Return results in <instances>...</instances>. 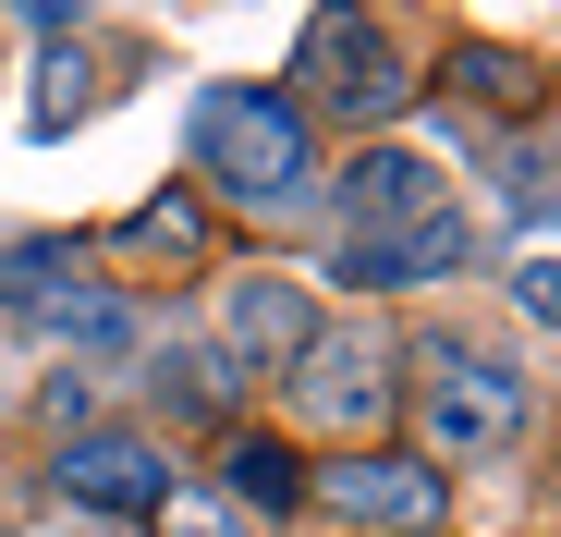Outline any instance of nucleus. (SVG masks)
Returning <instances> with one entry per match:
<instances>
[{
  "mask_svg": "<svg viewBox=\"0 0 561 537\" xmlns=\"http://www.w3.org/2000/svg\"><path fill=\"white\" fill-rule=\"evenodd\" d=\"M196 184L232 208H306L318 196V135L280 85H208L196 99Z\"/></svg>",
  "mask_w": 561,
  "mask_h": 537,
  "instance_id": "1",
  "label": "nucleus"
},
{
  "mask_svg": "<svg viewBox=\"0 0 561 537\" xmlns=\"http://www.w3.org/2000/svg\"><path fill=\"white\" fill-rule=\"evenodd\" d=\"M354 537H427L439 513H451V477L439 465H415V453H342L330 477H306Z\"/></svg>",
  "mask_w": 561,
  "mask_h": 537,
  "instance_id": "2",
  "label": "nucleus"
},
{
  "mask_svg": "<svg viewBox=\"0 0 561 537\" xmlns=\"http://www.w3.org/2000/svg\"><path fill=\"white\" fill-rule=\"evenodd\" d=\"M294 415H306V427H342V439H379V427H391V342L318 330V342L294 354Z\"/></svg>",
  "mask_w": 561,
  "mask_h": 537,
  "instance_id": "3",
  "label": "nucleus"
},
{
  "mask_svg": "<svg viewBox=\"0 0 561 537\" xmlns=\"http://www.w3.org/2000/svg\"><path fill=\"white\" fill-rule=\"evenodd\" d=\"M427 439L439 453H513L525 439V379L501 354H427Z\"/></svg>",
  "mask_w": 561,
  "mask_h": 537,
  "instance_id": "4",
  "label": "nucleus"
},
{
  "mask_svg": "<svg viewBox=\"0 0 561 537\" xmlns=\"http://www.w3.org/2000/svg\"><path fill=\"white\" fill-rule=\"evenodd\" d=\"M61 501L85 525H135V513L171 501V453L147 427H85V439H61Z\"/></svg>",
  "mask_w": 561,
  "mask_h": 537,
  "instance_id": "5",
  "label": "nucleus"
},
{
  "mask_svg": "<svg viewBox=\"0 0 561 537\" xmlns=\"http://www.w3.org/2000/svg\"><path fill=\"white\" fill-rule=\"evenodd\" d=\"M306 85H318L330 123H391V111H403L391 25H366V13H318V25H306Z\"/></svg>",
  "mask_w": 561,
  "mask_h": 537,
  "instance_id": "6",
  "label": "nucleus"
},
{
  "mask_svg": "<svg viewBox=\"0 0 561 537\" xmlns=\"http://www.w3.org/2000/svg\"><path fill=\"white\" fill-rule=\"evenodd\" d=\"M463 256H477V232H463V208H439V220H403V232L330 244V282H354V294H427V282H463Z\"/></svg>",
  "mask_w": 561,
  "mask_h": 537,
  "instance_id": "7",
  "label": "nucleus"
},
{
  "mask_svg": "<svg viewBox=\"0 0 561 537\" xmlns=\"http://www.w3.org/2000/svg\"><path fill=\"white\" fill-rule=\"evenodd\" d=\"M318 342V318H306V294L294 282H220V354L232 367H256V379H294V354Z\"/></svg>",
  "mask_w": 561,
  "mask_h": 537,
  "instance_id": "8",
  "label": "nucleus"
},
{
  "mask_svg": "<svg viewBox=\"0 0 561 537\" xmlns=\"http://www.w3.org/2000/svg\"><path fill=\"white\" fill-rule=\"evenodd\" d=\"M451 196H439V171L415 159V147H366L354 171H342V244H366V232H403V220H439Z\"/></svg>",
  "mask_w": 561,
  "mask_h": 537,
  "instance_id": "9",
  "label": "nucleus"
},
{
  "mask_svg": "<svg viewBox=\"0 0 561 537\" xmlns=\"http://www.w3.org/2000/svg\"><path fill=\"white\" fill-rule=\"evenodd\" d=\"M220 501H232L244 525H268V513H294V501H306V465L280 453V439L232 427V453H220Z\"/></svg>",
  "mask_w": 561,
  "mask_h": 537,
  "instance_id": "10",
  "label": "nucleus"
},
{
  "mask_svg": "<svg viewBox=\"0 0 561 537\" xmlns=\"http://www.w3.org/2000/svg\"><path fill=\"white\" fill-rule=\"evenodd\" d=\"M37 318H49L61 342H85V354H135V306H123L111 282H49Z\"/></svg>",
  "mask_w": 561,
  "mask_h": 537,
  "instance_id": "11",
  "label": "nucleus"
},
{
  "mask_svg": "<svg viewBox=\"0 0 561 537\" xmlns=\"http://www.w3.org/2000/svg\"><path fill=\"white\" fill-rule=\"evenodd\" d=\"M451 73L477 85L489 111H537V85H549V73H537L525 49H489V37H463V49H451Z\"/></svg>",
  "mask_w": 561,
  "mask_h": 537,
  "instance_id": "12",
  "label": "nucleus"
},
{
  "mask_svg": "<svg viewBox=\"0 0 561 537\" xmlns=\"http://www.w3.org/2000/svg\"><path fill=\"white\" fill-rule=\"evenodd\" d=\"M123 244H135V256H171V268H196V256H208V220H196V196H147V208L123 220Z\"/></svg>",
  "mask_w": 561,
  "mask_h": 537,
  "instance_id": "13",
  "label": "nucleus"
},
{
  "mask_svg": "<svg viewBox=\"0 0 561 537\" xmlns=\"http://www.w3.org/2000/svg\"><path fill=\"white\" fill-rule=\"evenodd\" d=\"M159 537H256L220 489H196V477H171V501H159Z\"/></svg>",
  "mask_w": 561,
  "mask_h": 537,
  "instance_id": "14",
  "label": "nucleus"
},
{
  "mask_svg": "<svg viewBox=\"0 0 561 537\" xmlns=\"http://www.w3.org/2000/svg\"><path fill=\"white\" fill-rule=\"evenodd\" d=\"M159 379H171L183 415H232V391H244V379H232V354H171Z\"/></svg>",
  "mask_w": 561,
  "mask_h": 537,
  "instance_id": "15",
  "label": "nucleus"
},
{
  "mask_svg": "<svg viewBox=\"0 0 561 537\" xmlns=\"http://www.w3.org/2000/svg\"><path fill=\"white\" fill-rule=\"evenodd\" d=\"M49 282H73V268H61V244H37V232H0V294H49Z\"/></svg>",
  "mask_w": 561,
  "mask_h": 537,
  "instance_id": "16",
  "label": "nucleus"
},
{
  "mask_svg": "<svg viewBox=\"0 0 561 537\" xmlns=\"http://www.w3.org/2000/svg\"><path fill=\"white\" fill-rule=\"evenodd\" d=\"M513 294H525V318L561 330V256H525V282H513Z\"/></svg>",
  "mask_w": 561,
  "mask_h": 537,
  "instance_id": "17",
  "label": "nucleus"
},
{
  "mask_svg": "<svg viewBox=\"0 0 561 537\" xmlns=\"http://www.w3.org/2000/svg\"><path fill=\"white\" fill-rule=\"evenodd\" d=\"M85 537H123V525H85Z\"/></svg>",
  "mask_w": 561,
  "mask_h": 537,
  "instance_id": "18",
  "label": "nucleus"
}]
</instances>
